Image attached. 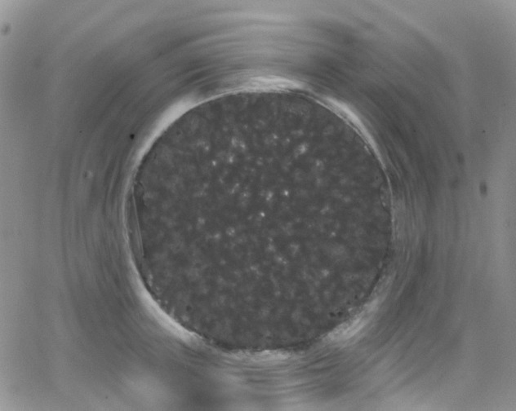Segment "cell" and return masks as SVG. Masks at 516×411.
Returning a JSON list of instances; mask_svg holds the SVG:
<instances>
[{"instance_id":"1","label":"cell","mask_w":516,"mask_h":411,"mask_svg":"<svg viewBox=\"0 0 516 411\" xmlns=\"http://www.w3.org/2000/svg\"><path fill=\"white\" fill-rule=\"evenodd\" d=\"M372 310L366 309L356 315L352 319L343 323L334 331L331 336L333 341H344L352 338L365 326L369 321Z\"/></svg>"}]
</instances>
